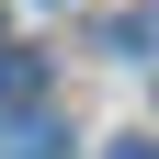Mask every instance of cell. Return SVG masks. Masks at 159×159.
Listing matches in <instances>:
<instances>
[{
    "label": "cell",
    "instance_id": "6da1fadb",
    "mask_svg": "<svg viewBox=\"0 0 159 159\" xmlns=\"http://www.w3.org/2000/svg\"><path fill=\"white\" fill-rule=\"evenodd\" d=\"M0 159H68V125H57V102H0Z\"/></svg>",
    "mask_w": 159,
    "mask_h": 159
},
{
    "label": "cell",
    "instance_id": "7a4b0ae2",
    "mask_svg": "<svg viewBox=\"0 0 159 159\" xmlns=\"http://www.w3.org/2000/svg\"><path fill=\"white\" fill-rule=\"evenodd\" d=\"M114 159H159V148H148V136H114Z\"/></svg>",
    "mask_w": 159,
    "mask_h": 159
}]
</instances>
